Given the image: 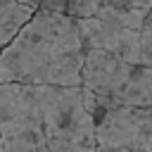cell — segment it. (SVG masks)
I'll return each mask as SVG.
<instances>
[{"label": "cell", "instance_id": "cell-1", "mask_svg": "<svg viewBox=\"0 0 152 152\" xmlns=\"http://www.w3.org/2000/svg\"><path fill=\"white\" fill-rule=\"evenodd\" d=\"M83 59L86 43L78 19L38 7L0 50V83L81 86Z\"/></svg>", "mask_w": 152, "mask_h": 152}, {"label": "cell", "instance_id": "cell-2", "mask_svg": "<svg viewBox=\"0 0 152 152\" xmlns=\"http://www.w3.org/2000/svg\"><path fill=\"white\" fill-rule=\"evenodd\" d=\"M86 48L107 50L152 69V7L116 5L78 19Z\"/></svg>", "mask_w": 152, "mask_h": 152}, {"label": "cell", "instance_id": "cell-3", "mask_svg": "<svg viewBox=\"0 0 152 152\" xmlns=\"http://www.w3.org/2000/svg\"><path fill=\"white\" fill-rule=\"evenodd\" d=\"M50 152H97L95 116L81 86H36Z\"/></svg>", "mask_w": 152, "mask_h": 152}, {"label": "cell", "instance_id": "cell-4", "mask_svg": "<svg viewBox=\"0 0 152 152\" xmlns=\"http://www.w3.org/2000/svg\"><path fill=\"white\" fill-rule=\"evenodd\" d=\"M81 88L116 104L152 107V69L100 48H86Z\"/></svg>", "mask_w": 152, "mask_h": 152}, {"label": "cell", "instance_id": "cell-5", "mask_svg": "<svg viewBox=\"0 0 152 152\" xmlns=\"http://www.w3.org/2000/svg\"><path fill=\"white\" fill-rule=\"evenodd\" d=\"M0 152H50L36 86L0 83Z\"/></svg>", "mask_w": 152, "mask_h": 152}, {"label": "cell", "instance_id": "cell-6", "mask_svg": "<svg viewBox=\"0 0 152 152\" xmlns=\"http://www.w3.org/2000/svg\"><path fill=\"white\" fill-rule=\"evenodd\" d=\"M86 93V90H83ZM86 102L95 116L97 152H145L152 142V107L116 104L112 100L86 93Z\"/></svg>", "mask_w": 152, "mask_h": 152}, {"label": "cell", "instance_id": "cell-7", "mask_svg": "<svg viewBox=\"0 0 152 152\" xmlns=\"http://www.w3.org/2000/svg\"><path fill=\"white\" fill-rule=\"evenodd\" d=\"M116 5H133V7H152V0H40V10H52V12H64L76 19L93 17L104 7H116Z\"/></svg>", "mask_w": 152, "mask_h": 152}, {"label": "cell", "instance_id": "cell-8", "mask_svg": "<svg viewBox=\"0 0 152 152\" xmlns=\"http://www.w3.org/2000/svg\"><path fill=\"white\" fill-rule=\"evenodd\" d=\"M36 7L21 0H0V50L19 33V28L33 17Z\"/></svg>", "mask_w": 152, "mask_h": 152}, {"label": "cell", "instance_id": "cell-9", "mask_svg": "<svg viewBox=\"0 0 152 152\" xmlns=\"http://www.w3.org/2000/svg\"><path fill=\"white\" fill-rule=\"evenodd\" d=\"M21 2H26V5H31V7H36V10H38V5H40V0H21Z\"/></svg>", "mask_w": 152, "mask_h": 152}, {"label": "cell", "instance_id": "cell-10", "mask_svg": "<svg viewBox=\"0 0 152 152\" xmlns=\"http://www.w3.org/2000/svg\"><path fill=\"white\" fill-rule=\"evenodd\" d=\"M145 152H152V142H150V145H147V150H145Z\"/></svg>", "mask_w": 152, "mask_h": 152}]
</instances>
